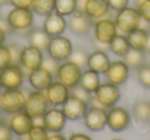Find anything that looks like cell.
Returning a JSON list of instances; mask_svg holds the SVG:
<instances>
[{"mask_svg": "<svg viewBox=\"0 0 150 140\" xmlns=\"http://www.w3.org/2000/svg\"><path fill=\"white\" fill-rule=\"evenodd\" d=\"M109 8L112 13H117L129 5V0H107Z\"/></svg>", "mask_w": 150, "mask_h": 140, "instance_id": "38", "label": "cell"}, {"mask_svg": "<svg viewBox=\"0 0 150 140\" xmlns=\"http://www.w3.org/2000/svg\"><path fill=\"white\" fill-rule=\"evenodd\" d=\"M42 29L50 37L64 35V33L68 29V20L67 18L54 11L44 18V21L42 23Z\"/></svg>", "mask_w": 150, "mask_h": 140, "instance_id": "19", "label": "cell"}, {"mask_svg": "<svg viewBox=\"0 0 150 140\" xmlns=\"http://www.w3.org/2000/svg\"><path fill=\"white\" fill-rule=\"evenodd\" d=\"M131 115L121 106H114L107 109V126L114 132H121L129 127Z\"/></svg>", "mask_w": 150, "mask_h": 140, "instance_id": "11", "label": "cell"}, {"mask_svg": "<svg viewBox=\"0 0 150 140\" xmlns=\"http://www.w3.org/2000/svg\"><path fill=\"white\" fill-rule=\"evenodd\" d=\"M42 122L48 133H59L66 126L67 118L61 107L50 106L42 116Z\"/></svg>", "mask_w": 150, "mask_h": 140, "instance_id": "12", "label": "cell"}, {"mask_svg": "<svg viewBox=\"0 0 150 140\" xmlns=\"http://www.w3.org/2000/svg\"><path fill=\"white\" fill-rule=\"evenodd\" d=\"M68 29L75 35H86L91 33L94 21L84 13L75 11L68 19Z\"/></svg>", "mask_w": 150, "mask_h": 140, "instance_id": "20", "label": "cell"}, {"mask_svg": "<svg viewBox=\"0 0 150 140\" xmlns=\"http://www.w3.org/2000/svg\"><path fill=\"white\" fill-rule=\"evenodd\" d=\"M137 77L142 86L150 89V64H145L137 69Z\"/></svg>", "mask_w": 150, "mask_h": 140, "instance_id": "34", "label": "cell"}, {"mask_svg": "<svg viewBox=\"0 0 150 140\" xmlns=\"http://www.w3.org/2000/svg\"><path fill=\"white\" fill-rule=\"evenodd\" d=\"M129 66L123 60H111L108 70L105 73L107 81L117 86L125 84L129 76Z\"/></svg>", "mask_w": 150, "mask_h": 140, "instance_id": "14", "label": "cell"}, {"mask_svg": "<svg viewBox=\"0 0 150 140\" xmlns=\"http://www.w3.org/2000/svg\"><path fill=\"white\" fill-rule=\"evenodd\" d=\"M110 62V57L105 50L97 49L93 51L92 53H88L86 68L102 75L105 74L106 71L108 70Z\"/></svg>", "mask_w": 150, "mask_h": 140, "instance_id": "22", "label": "cell"}, {"mask_svg": "<svg viewBox=\"0 0 150 140\" xmlns=\"http://www.w3.org/2000/svg\"><path fill=\"white\" fill-rule=\"evenodd\" d=\"M3 89H20L25 81V72L19 64H11L0 72Z\"/></svg>", "mask_w": 150, "mask_h": 140, "instance_id": "10", "label": "cell"}, {"mask_svg": "<svg viewBox=\"0 0 150 140\" xmlns=\"http://www.w3.org/2000/svg\"><path fill=\"white\" fill-rule=\"evenodd\" d=\"M76 9L77 0H56L54 2V11L67 19L71 17Z\"/></svg>", "mask_w": 150, "mask_h": 140, "instance_id": "29", "label": "cell"}, {"mask_svg": "<svg viewBox=\"0 0 150 140\" xmlns=\"http://www.w3.org/2000/svg\"><path fill=\"white\" fill-rule=\"evenodd\" d=\"M83 13L93 21L111 15L112 11L109 8L107 0H86Z\"/></svg>", "mask_w": 150, "mask_h": 140, "instance_id": "21", "label": "cell"}, {"mask_svg": "<svg viewBox=\"0 0 150 140\" xmlns=\"http://www.w3.org/2000/svg\"><path fill=\"white\" fill-rule=\"evenodd\" d=\"M28 82L34 90L45 91L50 84L54 82V77L45 68L39 66L33 71H30L27 75Z\"/></svg>", "mask_w": 150, "mask_h": 140, "instance_id": "18", "label": "cell"}, {"mask_svg": "<svg viewBox=\"0 0 150 140\" xmlns=\"http://www.w3.org/2000/svg\"><path fill=\"white\" fill-rule=\"evenodd\" d=\"M8 4V0H0V6H4Z\"/></svg>", "mask_w": 150, "mask_h": 140, "instance_id": "47", "label": "cell"}, {"mask_svg": "<svg viewBox=\"0 0 150 140\" xmlns=\"http://www.w3.org/2000/svg\"><path fill=\"white\" fill-rule=\"evenodd\" d=\"M83 120L84 125L88 130L93 132L102 131L107 126V109L99 104L92 103L88 105Z\"/></svg>", "mask_w": 150, "mask_h": 140, "instance_id": "9", "label": "cell"}, {"mask_svg": "<svg viewBox=\"0 0 150 140\" xmlns=\"http://www.w3.org/2000/svg\"><path fill=\"white\" fill-rule=\"evenodd\" d=\"M92 32L95 41L105 45H108L109 42L118 34L112 15H108V17L94 21Z\"/></svg>", "mask_w": 150, "mask_h": 140, "instance_id": "4", "label": "cell"}, {"mask_svg": "<svg viewBox=\"0 0 150 140\" xmlns=\"http://www.w3.org/2000/svg\"><path fill=\"white\" fill-rule=\"evenodd\" d=\"M68 140H93V139L84 133H73L70 135Z\"/></svg>", "mask_w": 150, "mask_h": 140, "instance_id": "43", "label": "cell"}, {"mask_svg": "<svg viewBox=\"0 0 150 140\" xmlns=\"http://www.w3.org/2000/svg\"><path fill=\"white\" fill-rule=\"evenodd\" d=\"M26 95L20 89H2L0 91V111L6 115L24 111Z\"/></svg>", "mask_w": 150, "mask_h": 140, "instance_id": "2", "label": "cell"}, {"mask_svg": "<svg viewBox=\"0 0 150 140\" xmlns=\"http://www.w3.org/2000/svg\"><path fill=\"white\" fill-rule=\"evenodd\" d=\"M145 52L147 53H150V33H149V39H148V43H147V47H146Z\"/></svg>", "mask_w": 150, "mask_h": 140, "instance_id": "46", "label": "cell"}, {"mask_svg": "<svg viewBox=\"0 0 150 140\" xmlns=\"http://www.w3.org/2000/svg\"><path fill=\"white\" fill-rule=\"evenodd\" d=\"M112 140H121V139H112Z\"/></svg>", "mask_w": 150, "mask_h": 140, "instance_id": "49", "label": "cell"}, {"mask_svg": "<svg viewBox=\"0 0 150 140\" xmlns=\"http://www.w3.org/2000/svg\"><path fill=\"white\" fill-rule=\"evenodd\" d=\"M8 126L13 134L19 137L26 136L34 125V120L25 111L9 115Z\"/></svg>", "mask_w": 150, "mask_h": 140, "instance_id": "17", "label": "cell"}, {"mask_svg": "<svg viewBox=\"0 0 150 140\" xmlns=\"http://www.w3.org/2000/svg\"><path fill=\"white\" fill-rule=\"evenodd\" d=\"M101 75L98 74L95 71H92L90 69L82 71L81 77H80L79 85L83 89H86L88 92L94 94L95 91L99 88L101 85Z\"/></svg>", "mask_w": 150, "mask_h": 140, "instance_id": "24", "label": "cell"}, {"mask_svg": "<svg viewBox=\"0 0 150 140\" xmlns=\"http://www.w3.org/2000/svg\"><path fill=\"white\" fill-rule=\"evenodd\" d=\"M50 106L61 107L70 96V88L59 80L54 82L44 91Z\"/></svg>", "mask_w": 150, "mask_h": 140, "instance_id": "16", "label": "cell"}, {"mask_svg": "<svg viewBox=\"0 0 150 140\" xmlns=\"http://www.w3.org/2000/svg\"><path fill=\"white\" fill-rule=\"evenodd\" d=\"M42 66L45 68L48 72H50L54 77L56 78V75H57V72L59 70V66H60V62L56 60L54 58L50 57V56H44V60H43V62H42Z\"/></svg>", "mask_w": 150, "mask_h": 140, "instance_id": "37", "label": "cell"}, {"mask_svg": "<svg viewBox=\"0 0 150 140\" xmlns=\"http://www.w3.org/2000/svg\"><path fill=\"white\" fill-rule=\"evenodd\" d=\"M70 94L71 95H74V96H77L78 98L82 99L84 100L86 102H88V104L93 102V99H94V95L92 93L88 92L86 89H83L79 84L77 86L73 87V88L70 89Z\"/></svg>", "mask_w": 150, "mask_h": 140, "instance_id": "36", "label": "cell"}, {"mask_svg": "<svg viewBox=\"0 0 150 140\" xmlns=\"http://www.w3.org/2000/svg\"><path fill=\"white\" fill-rule=\"evenodd\" d=\"M33 0H8V4L15 8H31Z\"/></svg>", "mask_w": 150, "mask_h": 140, "instance_id": "41", "label": "cell"}, {"mask_svg": "<svg viewBox=\"0 0 150 140\" xmlns=\"http://www.w3.org/2000/svg\"><path fill=\"white\" fill-rule=\"evenodd\" d=\"M129 41H127V35L118 33L108 44V50L112 52L114 55L118 57H125V55L129 51Z\"/></svg>", "mask_w": 150, "mask_h": 140, "instance_id": "25", "label": "cell"}, {"mask_svg": "<svg viewBox=\"0 0 150 140\" xmlns=\"http://www.w3.org/2000/svg\"><path fill=\"white\" fill-rule=\"evenodd\" d=\"M123 60L127 64L129 68L139 69L143 64H145L146 62V52L141 50L129 49V51L123 57Z\"/></svg>", "mask_w": 150, "mask_h": 140, "instance_id": "30", "label": "cell"}, {"mask_svg": "<svg viewBox=\"0 0 150 140\" xmlns=\"http://www.w3.org/2000/svg\"><path fill=\"white\" fill-rule=\"evenodd\" d=\"M2 84H1V80H0V91H1V90H2Z\"/></svg>", "mask_w": 150, "mask_h": 140, "instance_id": "48", "label": "cell"}, {"mask_svg": "<svg viewBox=\"0 0 150 140\" xmlns=\"http://www.w3.org/2000/svg\"><path fill=\"white\" fill-rule=\"evenodd\" d=\"M27 37L28 41H29V45H32L36 48H39L42 51L46 50L50 40V36L42 28H39V29L34 28Z\"/></svg>", "mask_w": 150, "mask_h": 140, "instance_id": "26", "label": "cell"}, {"mask_svg": "<svg viewBox=\"0 0 150 140\" xmlns=\"http://www.w3.org/2000/svg\"><path fill=\"white\" fill-rule=\"evenodd\" d=\"M56 0H33L31 9L35 15L38 17H47L54 11Z\"/></svg>", "mask_w": 150, "mask_h": 140, "instance_id": "28", "label": "cell"}, {"mask_svg": "<svg viewBox=\"0 0 150 140\" xmlns=\"http://www.w3.org/2000/svg\"><path fill=\"white\" fill-rule=\"evenodd\" d=\"M113 20L116 25L117 31L120 34H129L141 26L142 19L135 6H127L122 10L114 13Z\"/></svg>", "mask_w": 150, "mask_h": 140, "instance_id": "3", "label": "cell"}, {"mask_svg": "<svg viewBox=\"0 0 150 140\" xmlns=\"http://www.w3.org/2000/svg\"><path fill=\"white\" fill-rule=\"evenodd\" d=\"M135 7L141 19L150 24V0H136Z\"/></svg>", "mask_w": 150, "mask_h": 140, "instance_id": "33", "label": "cell"}, {"mask_svg": "<svg viewBox=\"0 0 150 140\" xmlns=\"http://www.w3.org/2000/svg\"><path fill=\"white\" fill-rule=\"evenodd\" d=\"M11 64H13V62H11V55L8 45L5 43L1 44L0 45V72Z\"/></svg>", "mask_w": 150, "mask_h": 140, "instance_id": "35", "label": "cell"}, {"mask_svg": "<svg viewBox=\"0 0 150 140\" xmlns=\"http://www.w3.org/2000/svg\"><path fill=\"white\" fill-rule=\"evenodd\" d=\"M13 134V133L9 128L8 124L0 122V140H11Z\"/></svg>", "mask_w": 150, "mask_h": 140, "instance_id": "40", "label": "cell"}, {"mask_svg": "<svg viewBox=\"0 0 150 140\" xmlns=\"http://www.w3.org/2000/svg\"><path fill=\"white\" fill-rule=\"evenodd\" d=\"M82 71H83V69H81L73 62H71L70 60H64V62H60V66H59V70L57 72L56 79L64 83L66 86H68L71 89L79 84Z\"/></svg>", "mask_w": 150, "mask_h": 140, "instance_id": "8", "label": "cell"}, {"mask_svg": "<svg viewBox=\"0 0 150 140\" xmlns=\"http://www.w3.org/2000/svg\"><path fill=\"white\" fill-rule=\"evenodd\" d=\"M6 37H7V34L1 29L0 27V45L1 44H4L5 43V40H6Z\"/></svg>", "mask_w": 150, "mask_h": 140, "instance_id": "45", "label": "cell"}, {"mask_svg": "<svg viewBox=\"0 0 150 140\" xmlns=\"http://www.w3.org/2000/svg\"><path fill=\"white\" fill-rule=\"evenodd\" d=\"M9 48V51H11V62L13 64H20V58H21V54H22V49L23 47H21L20 45L16 43H11L7 44Z\"/></svg>", "mask_w": 150, "mask_h": 140, "instance_id": "39", "label": "cell"}, {"mask_svg": "<svg viewBox=\"0 0 150 140\" xmlns=\"http://www.w3.org/2000/svg\"><path fill=\"white\" fill-rule=\"evenodd\" d=\"M88 103L82 99L78 98L77 96L71 95L68 97L64 104L61 106L64 115L66 116L69 121H77L84 117L86 111L88 108Z\"/></svg>", "mask_w": 150, "mask_h": 140, "instance_id": "13", "label": "cell"}, {"mask_svg": "<svg viewBox=\"0 0 150 140\" xmlns=\"http://www.w3.org/2000/svg\"><path fill=\"white\" fill-rule=\"evenodd\" d=\"M0 27H1V29H2L3 31L7 34V35H8V34H11V33H13V29H11V27L9 26L6 18H4V19L0 18Z\"/></svg>", "mask_w": 150, "mask_h": 140, "instance_id": "42", "label": "cell"}, {"mask_svg": "<svg viewBox=\"0 0 150 140\" xmlns=\"http://www.w3.org/2000/svg\"><path fill=\"white\" fill-rule=\"evenodd\" d=\"M27 137L28 140H46L48 137V131L43 125L34 124L27 134Z\"/></svg>", "mask_w": 150, "mask_h": 140, "instance_id": "31", "label": "cell"}, {"mask_svg": "<svg viewBox=\"0 0 150 140\" xmlns=\"http://www.w3.org/2000/svg\"><path fill=\"white\" fill-rule=\"evenodd\" d=\"M73 49V43L68 37L64 35L50 37V43L46 48L47 55L54 58L58 62H62L69 60Z\"/></svg>", "mask_w": 150, "mask_h": 140, "instance_id": "6", "label": "cell"}, {"mask_svg": "<svg viewBox=\"0 0 150 140\" xmlns=\"http://www.w3.org/2000/svg\"><path fill=\"white\" fill-rule=\"evenodd\" d=\"M48 101L44 91L34 90L26 95V101L24 105V111L33 119L41 118L47 111Z\"/></svg>", "mask_w": 150, "mask_h": 140, "instance_id": "7", "label": "cell"}, {"mask_svg": "<svg viewBox=\"0 0 150 140\" xmlns=\"http://www.w3.org/2000/svg\"><path fill=\"white\" fill-rule=\"evenodd\" d=\"M6 20L13 32L19 35L28 36L34 29L35 15L31 8H13L7 13Z\"/></svg>", "mask_w": 150, "mask_h": 140, "instance_id": "1", "label": "cell"}, {"mask_svg": "<svg viewBox=\"0 0 150 140\" xmlns=\"http://www.w3.org/2000/svg\"><path fill=\"white\" fill-rule=\"evenodd\" d=\"M149 33L150 30H146L140 27L127 34V38L131 49L145 51L146 47H147L148 39H149Z\"/></svg>", "mask_w": 150, "mask_h": 140, "instance_id": "23", "label": "cell"}, {"mask_svg": "<svg viewBox=\"0 0 150 140\" xmlns=\"http://www.w3.org/2000/svg\"><path fill=\"white\" fill-rule=\"evenodd\" d=\"M46 140H67V139L64 135L61 134V132H59V133H52L50 135H48Z\"/></svg>", "mask_w": 150, "mask_h": 140, "instance_id": "44", "label": "cell"}, {"mask_svg": "<svg viewBox=\"0 0 150 140\" xmlns=\"http://www.w3.org/2000/svg\"><path fill=\"white\" fill-rule=\"evenodd\" d=\"M88 53L86 50L77 48V49H73L69 60L74 64H76L77 66H79L81 69H84L86 66V64H88Z\"/></svg>", "mask_w": 150, "mask_h": 140, "instance_id": "32", "label": "cell"}, {"mask_svg": "<svg viewBox=\"0 0 150 140\" xmlns=\"http://www.w3.org/2000/svg\"><path fill=\"white\" fill-rule=\"evenodd\" d=\"M93 95H94L93 101L106 109L116 105L121 97L119 86L112 84L108 81L105 83H101L99 88L95 91Z\"/></svg>", "mask_w": 150, "mask_h": 140, "instance_id": "5", "label": "cell"}, {"mask_svg": "<svg viewBox=\"0 0 150 140\" xmlns=\"http://www.w3.org/2000/svg\"><path fill=\"white\" fill-rule=\"evenodd\" d=\"M44 60L43 51L39 48H36L32 45L24 46L22 49L21 58H20V66L23 68L24 71H33L35 69L42 66Z\"/></svg>", "mask_w": 150, "mask_h": 140, "instance_id": "15", "label": "cell"}, {"mask_svg": "<svg viewBox=\"0 0 150 140\" xmlns=\"http://www.w3.org/2000/svg\"><path fill=\"white\" fill-rule=\"evenodd\" d=\"M133 115L138 121L150 124V102L146 100H138L132 105Z\"/></svg>", "mask_w": 150, "mask_h": 140, "instance_id": "27", "label": "cell"}]
</instances>
